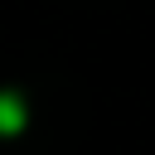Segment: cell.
<instances>
[{"label":"cell","instance_id":"cell-1","mask_svg":"<svg viewBox=\"0 0 155 155\" xmlns=\"http://www.w3.org/2000/svg\"><path fill=\"white\" fill-rule=\"evenodd\" d=\"M24 126V102L15 97V92H0V131L10 136V131H19Z\"/></svg>","mask_w":155,"mask_h":155}]
</instances>
